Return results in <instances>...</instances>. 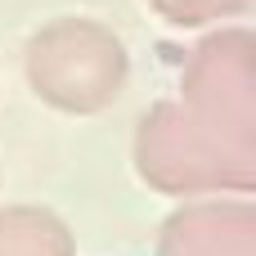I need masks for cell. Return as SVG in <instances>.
<instances>
[{
  "label": "cell",
  "instance_id": "obj_3",
  "mask_svg": "<svg viewBox=\"0 0 256 256\" xmlns=\"http://www.w3.org/2000/svg\"><path fill=\"white\" fill-rule=\"evenodd\" d=\"M153 256H256V207L243 194L180 198L158 230Z\"/></svg>",
  "mask_w": 256,
  "mask_h": 256
},
{
  "label": "cell",
  "instance_id": "obj_4",
  "mask_svg": "<svg viewBox=\"0 0 256 256\" xmlns=\"http://www.w3.org/2000/svg\"><path fill=\"white\" fill-rule=\"evenodd\" d=\"M0 256H76L68 220L40 202L0 207Z\"/></svg>",
  "mask_w": 256,
  "mask_h": 256
},
{
  "label": "cell",
  "instance_id": "obj_1",
  "mask_svg": "<svg viewBox=\"0 0 256 256\" xmlns=\"http://www.w3.org/2000/svg\"><path fill=\"white\" fill-rule=\"evenodd\" d=\"M135 176L166 198L256 189V36L207 32L180 72V94L158 99L130 140Z\"/></svg>",
  "mask_w": 256,
  "mask_h": 256
},
{
  "label": "cell",
  "instance_id": "obj_5",
  "mask_svg": "<svg viewBox=\"0 0 256 256\" xmlns=\"http://www.w3.org/2000/svg\"><path fill=\"white\" fill-rule=\"evenodd\" d=\"M148 9L171 27H220L230 18H243L252 0H148Z\"/></svg>",
  "mask_w": 256,
  "mask_h": 256
},
{
  "label": "cell",
  "instance_id": "obj_2",
  "mask_svg": "<svg viewBox=\"0 0 256 256\" xmlns=\"http://www.w3.org/2000/svg\"><path fill=\"white\" fill-rule=\"evenodd\" d=\"M22 76L45 108L63 117H99L122 99L130 81V54L108 22L68 14L40 22L27 36Z\"/></svg>",
  "mask_w": 256,
  "mask_h": 256
}]
</instances>
